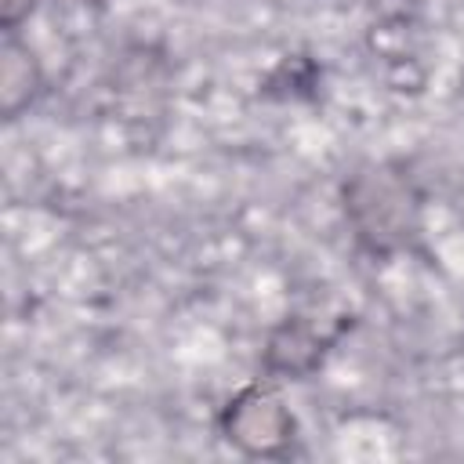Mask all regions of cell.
Wrapping results in <instances>:
<instances>
[{"label": "cell", "instance_id": "obj_1", "mask_svg": "<svg viewBox=\"0 0 464 464\" xmlns=\"http://www.w3.org/2000/svg\"><path fill=\"white\" fill-rule=\"evenodd\" d=\"M344 210L359 243L373 254L399 250L417 228V196L410 181L388 167L359 170L344 185Z\"/></svg>", "mask_w": 464, "mask_h": 464}, {"label": "cell", "instance_id": "obj_2", "mask_svg": "<svg viewBox=\"0 0 464 464\" xmlns=\"http://www.w3.org/2000/svg\"><path fill=\"white\" fill-rule=\"evenodd\" d=\"M218 428L221 439L246 457H279L290 450L297 420L272 384H246L225 402Z\"/></svg>", "mask_w": 464, "mask_h": 464}, {"label": "cell", "instance_id": "obj_3", "mask_svg": "<svg viewBox=\"0 0 464 464\" xmlns=\"http://www.w3.org/2000/svg\"><path fill=\"white\" fill-rule=\"evenodd\" d=\"M40 62L29 51V44L18 40V33H4L0 47V112L4 120H18L33 98L40 94Z\"/></svg>", "mask_w": 464, "mask_h": 464}, {"label": "cell", "instance_id": "obj_4", "mask_svg": "<svg viewBox=\"0 0 464 464\" xmlns=\"http://www.w3.org/2000/svg\"><path fill=\"white\" fill-rule=\"evenodd\" d=\"M330 337H323L319 330L304 326V323H286L272 334L268 341V352H265V366L272 373H283V377H304L319 366L323 352H326Z\"/></svg>", "mask_w": 464, "mask_h": 464}, {"label": "cell", "instance_id": "obj_5", "mask_svg": "<svg viewBox=\"0 0 464 464\" xmlns=\"http://www.w3.org/2000/svg\"><path fill=\"white\" fill-rule=\"evenodd\" d=\"M40 0H0V25L4 33H18V25L36 11Z\"/></svg>", "mask_w": 464, "mask_h": 464}]
</instances>
